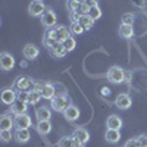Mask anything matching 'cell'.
<instances>
[{
	"mask_svg": "<svg viewBox=\"0 0 147 147\" xmlns=\"http://www.w3.org/2000/svg\"><path fill=\"white\" fill-rule=\"evenodd\" d=\"M78 141L74 138V136H66L59 140V147H75Z\"/></svg>",
	"mask_w": 147,
	"mask_h": 147,
	"instance_id": "obj_22",
	"label": "cell"
},
{
	"mask_svg": "<svg viewBox=\"0 0 147 147\" xmlns=\"http://www.w3.org/2000/svg\"><path fill=\"white\" fill-rule=\"evenodd\" d=\"M28 12L31 16H41L44 12H46V6L43 3V0H32L30 3Z\"/></svg>",
	"mask_w": 147,
	"mask_h": 147,
	"instance_id": "obj_6",
	"label": "cell"
},
{
	"mask_svg": "<svg viewBox=\"0 0 147 147\" xmlns=\"http://www.w3.org/2000/svg\"><path fill=\"white\" fill-rule=\"evenodd\" d=\"M121 138V134H119V129H109L106 131V141L109 143H118Z\"/></svg>",
	"mask_w": 147,
	"mask_h": 147,
	"instance_id": "obj_23",
	"label": "cell"
},
{
	"mask_svg": "<svg viewBox=\"0 0 147 147\" xmlns=\"http://www.w3.org/2000/svg\"><path fill=\"white\" fill-rule=\"evenodd\" d=\"M56 13H55V10L53 9H46V12L41 15V24H43V27H46V30H52L56 27Z\"/></svg>",
	"mask_w": 147,
	"mask_h": 147,
	"instance_id": "obj_4",
	"label": "cell"
},
{
	"mask_svg": "<svg viewBox=\"0 0 147 147\" xmlns=\"http://www.w3.org/2000/svg\"><path fill=\"white\" fill-rule=\"evenodd\" d=\"M131 103H132V100H131V97H129L128 94H119V96L116 97V100H115V105H116L119 109H122V110L129 109Z\"/></svg>",
	"mask_w": 147,
	"mask_h": 147,
	"instance_id": "obj_11",
	"label": "cell"
},
{
	"mask_svg": "<svg viewBox=\"0 0 147 147\" xmlns=\"http://www.w3.org/2000/svg\"><path fill=\"white\" fill-rule=\"evenodd\" d=\"M49 50H50V55H52L53 57H56V59L65 57V56H66V53H68V50L65 49L63 43H56L52 49H49Z\"/></svg>",
	"mask_w": 147,
	"mask_h": 147,
	"instance_id": "obj_10",
	"label": "cell"
},
{
	"mask_svg": "<svg viewBox=\"0 0 147 147\" xmlns=\"http://www.w3.org/2000/svg\"><path fill=\"white\" fill-rule=\"evenodd\" d=\"M35 116L38 121H49L52 116V110L49 109L47 106H41L40 109H37V112H35Z\"/></svg>",
	"mask_w": 147,
	"mask_h": 147,
	"instance_id": "obj_18",
	"label": "cell"
},
{
	"mask_svg": "<svg viewBox=\"0 0 147 147\" xmlns=\"http://www.w3.org/2000/svg\"><path fill=\"white\" fill-rule=\"evenodd\" d=\"M41 99H43V94H41V91L35 90V88L30 91V102H28V103H31V105H35V103H38Z\"/></svg>",
	"mask_w": 147,
	"mask_h": 147,
	"instance_id": "obj_27",
	"label": "cell"
},
{
	"mask_svg": "<svg viewBox=\"0 0 147 147\" xmlns=\"http://www.w3.org/2000/svg\"><path fill=\"white\" fill-rule=\"evenodd\" d=\"M127 78V71H124L121 66H112L107 71V80L112 84H121Z\"/></svg>",
	"mask_w": 147,
	"mask_h": 147,
	"instance_id": "obj_1",
	"label": "cell"
},
{
	"mask_svg": "<svg viewBox=\"0 0 147 147\" xmlns=\"http://www.w3.org/2000/svg\"><path fill=\"white\" fill-rule=\"evenodd\" d=\"M125 147H140V143H138V140H137V138H131V140H128V141H127Z\"/></svg>",
	"mask_w": 147,
	"mask_h": 147,
	"instance_id": "obj_36",
	"label": "cell"
},
{
	"mask_svg": "<svg viewBox=\"0 0 147 147\" xmlns=\"http://www.w3.org/2000/svg\"><path fill=\"white\" fill-rule=\"evenodd\" d=\"M34 85H35V81L30 77H18L15 80V87L19 90V91H31L34 90Z\"/></svg>",
	"mask_w": 147,
	"mask_h": 147,
	"instance_id": "obj_3",
	"label": "cell"
},
{
	"mask_svg": "<svg viewBox=\"0 0 147 147\" xmlns=\"http://www.w3.org/2000/svg\"><path fill=\"white\" fill-rule=\"evenodd\" d=\"M37 131H38L41 136H46L52 131V124L50 121H40L38 124H37Z\"/></svg>",
	"mask_w": 147,
	"mask_h": 147,
	"instance_id": "obj_20",
	"label": "cell"
},
{
	"mask_svg": "<svg viewBox=\"0 0 147 147\" xmlns=\"http://www.w3.org/2000/svg\"><path fill=\"white\" fill-rule=\"evenodd\" d=\"M30 138H31V134H30V131H28V129H25V128H22V129L16 128V132H15V140H16L18 143L24 144V143L30 141Z\"/></svg>",
	"mask_w": 147,
	"mask_h": 147,
	"instance_id": "obj_15",
	"label": "cell"
},
{
	"mask_svg": "<svg viewBox=\"0 0 147 147\" xmlns=\"http://www.w3.org/2000/svg\"><path fill=\"white\" fill-rule=\"evenodd\" d=\"M138 143H140V147H147V136L146 134H141L140 137H137Z\"/></svg>",
	"mask_w": 147,
	"mask_h": 147,
	"instance_id": "obj_35",
	"label": "cell"
},
{
	"mask_svg": "<svg viewBox=\"0 0 147 147\" xmlns=\"http://www.w3.org/2000/svg\"><path fill=\"white\" fill-rule=\"evenodd\" d=\"M16 100H18V93H15L12 88H5V90L2 91V102H3L5 105L12 106Z\"/></svg>",
	"mask_w": 147,
	"mask_h": 147,
	"instance_id": "obj_8",
	"label": "cell"
},
{
	"mask_svg": "<svg viewBox=\"0 0 147 147\" xmlns=\"http://www.w3.org/2000/svg\"><path fill=\"white\" fill-rule=\"evenodd\" d=\"M134 34V30H132V25H125V24H122L121 28H119V35L122 38H131Z\"/></svg>",
	"mask_w": 147,
	"mask_h": 147,
	"instance_id": "obj_24",
	"label": "cell"
},
{
	"mask_svg": "<svg viewBox=\"0 0 147 147\" xmlns=\"http://www.w3.org/2000/svg\"><path fill=\"white\" fill-rule=\"evenodd\" d=\"M106 125L109 129H121L122 128V119L118 115H110L106 121Z\"/></svg>",
	"mask_w": 147,
	"mask_h": 147,
	"instance_id": "obj_14",
	"label": "cell"
},
{
	"mask_svg": "<svg viewBox=\"0 0 147 147\" xmlns=\"http://www.w3.org/2000/svg\"><path fill=\"white\" fill-rule=\"evenodd\" d=\"M15 125V121H12V116L9 115H3L0 118V129L5 131V129H12V127Z\"/></svg>",
	"mask_w": 147,
	"mask_h": 147,
	"instance_id": "obj_19",
	"label": "cell"
},
{
	"mask_svg": "<svg viewBox=\"0 0 147 147\" xmlns=\"http://www.w3.org/2000/svg\"><path fill=\"white\" fill-rule=\"evenodd\" d=\"M38 49H37L35 44H27L25 47H24V56H25L27 59H35L37 56H38Z\"/></svg>",
	"mask_w": 147,
	"mask_h": 147,
	"instance_id": "obj_17",
	"label": "cell"
},
{
	"mask_svg": "<svg viewBox=\"0 0 147 147\" xmlns=\"http://www.w3.org/2000/svg\"><path fill=\"white\" fill-rule=\"evenodd\" d=\"M132 3L136 5V6H138V7H141V6H144L146 0H132Z\"/></svg>",
	"mask_w": 147,
	"mask_h": 147,
	"instance_id": "obj_39",
	"label": "cell"
},
{
	"mask_svg": "<svg viewBox=\"0 0 147 147\" xmlns=\"http://www.w3.org/2000/svg\"><path fill=\"white\" fill-rule=\"evenodd\" d=\"M47 32L50 34L57 43H63L66 38L71 37V30L68 27H63V25H57L52 30H47Z\"/></svg>",
	"mask_w": 147,
	"mask_h": 147,
	"instance_id": "obj_2",
	"label": "cell"
},
{
	"mask_svg": "<svg viewBox=\"0 0 147 147\" xmlns=\"http://www.w3.org/2000/svg\"><path fill=\"white\" fill-rule=\"evenodd\" d=\"M27 105H28V103H25V102H22V100L18 99L13 105H12V109H10V110H12L15 115H25V113H27V109H28Z\"/></svg>",
	"mask_w": 147,
	"mask_h": 147,
	"instance_id": "obj_16",
	"label": "cell"
},
{
	"mask_svg": "<svg viewBox=\"0 0 147 147\" xmlns=\"http://www.w3.org/2000/svg\"><path fill=\"white\" fill-rule=\"evenodd\" d=\"M75 147H84V144H80V143H78V144H77Z\"/></svg>",
	"mask_w": 147,
	"mask_h": 147,
	"instance_id": "obj_40",
	"label": "cell"
},
{
	"mask_svg": "<svg viewBox=\"0 0 147 147\" xmlns=\"http://www.w3.org/2000/svg\"><path fill=\"white\" fill-rule=\"evenodd\" d=\"M18 99L28 103L30 102V91H18Z\"/></svg>",
	"mask_w": 147,
	"mask_h": 147,
	"instance_id": "obj_34",
	"label": "cell"
},
{
	"mask_svg": "<svg viewBox=\"0 0 147 147\" xmlns=\"http://www.w3.org/2000/svg\"><path fill=\"white\" fill-rule=\"evenodd\" d=\"M0 140H2L3 143H9V141L12 140V132H10V129H5V131L0 132Z\"/></svg>",
	"mask_w": 147,
	"mask_h": 147,
	"instance_id": "obj_33",
	"label": "cell"
},
{
	"mask_svg": "<svg viewBox=\"0 0 147 147\" xmlns=\"http://www.w3.org/2000/svg\"><path fill=\"white\" fill-rule=\"evenodd\" d=\"M134 19H136V16L132 13H124L122 15V24H125V25H132Z\"/></svg>",
	"mask_w": 147,
	"mask_h": 147,
	"instance_id": "obj_32",
	"label": "cell"
},
{
	"mask_svg": "<svg viewBox=\"0 0 147 147\" xmlns=\"http://www.w3.org/2000/svg\"><path fill=\"white\" fill-rule=\"evenodd\" d=\"M13 121H15V127H16V128H19V129H22V128L28 129V128L32 125L31 118H30L27 113H25V115H16Z\"/></svg>",
	"mask_w": 147,
	"mask_h": 147,
	"instance_id": "obj_9",
	"label": "cell"
},
{
	"mask_svg": "<svg viewBox=\"0 0 147 147\" xmlns=\"http://www.w3.org/2000/svg\"><path fill=\"white\" fill-rule=\"evenodd\" d=\"M69 106L68 96H55L52 99V109L56 112H65Z\"/></svg>",
	"mask_w": 147,
	"mask_h": 147,
	"instance_id": "obj_5",
	"label": "cell"
},
{
	"mask_svg": "<svg viewBox=\"0 0 147 147\" xmlns=\"http://www.w3.org/2000/svg\"><path fill=\"white\" fill-rule=\"evenodd\" d=\"M63 115H65V118H66L68 121L74 122V121H77V119L80 118V109H78L77 106H74V105H69L68 109L63 112Z\"/></svg>",
	"mask_w": 147,
	"mask_h": 147,
	"instance_id": "obj_13",
	"label": "cell"
},
{
	"mask_svg": "<svg viewBox=\"0 0 147 147\" xmlns=\"http://www.w3.org/2000/svg\"><path fill=\"white\" fill-rule=\"evenodd\" d=\"M0 66H2L3 71L13 69V66H15V59H13V56H12L10 53H7V52H3L2 55H0Z\"/></svg>",
	"mask_w": 147,
	"mask_h": 147,
	"instance_id": "obj_7",
	"label": "cell"
},
{
	"mask_svg": "<svg viewBox=\"0 0 147 147\" xmlns=\"http://www.w3.org/2000/svg\"><path fill=\"white\" fill-rule=\"evenodd\" d=\"M72 136H74V138H75L80 144H85L90 140V134H88V131L85 128H77Z\"/></svg>",
	"mask_w": 147,
	"mask_h": 147,
	"instance_id": "obj_12",
	"label": "cell"
},
{
	"mask_svg": "<svg viewBox=\"0 0 147 147\" xmlns=\"http://www.w3.org/2000/svg\"><path fill=\"white\" fill-rule=\"evenodd\" d=\"M63 46H65V49L68 50V53L69 52H72V50H75V47H77V41H75V38L71 35L69 38H66L65 41H63Z\"/></svg>",
	"mask_w": 147,
	"mask_h": 147,
	"instance_id": "obj_29",
	"label": "cell"
},
{
	"mask_svg": "<svg viewBox=\"0 0 147 147\" xmlns=\"http://www.w3.org/2000/svg\"><path fill=\"white\" fill-rule=\"evenodd\" d=\"M81 5L82 2H80V0H66V7L69 12H77L81 9Z\"/></svg>",
	"mask_w": 147,
	"mask_h": 147,
	"instance_id": "obj_28",
	"label": "cell"
},
{
	"mask_svg": "<svg viewBox=\"0 0 147 147\" xmlns=\"http://www.w3.org/2000/svg\"><path fill=\"white\" fill-rule=\"evenodd\" d=\"M84 31H85V30H84V27L81 25L80 22H72V25H71V32L80 35V34H82Z\"/></svg>",
	"mask_w": 147,
	"mask_h": 147,
	"instance_id": "obj_31",
	"label": "cell"
},
{
	"mask_svg": "<svg viewBox=\"0 0 147 147\" xmlns=\"http://www.w3.org/2000/svg\"><path fill=\"white\" fill-rule=\"evenodd\" d=\"M57 41L53 38V37L49 34V32H46V35H44V38H43V44H44V47H47V49H52L55 44H56Z\"/></svg>",
	"mask_w": 147,
	"mask_h": 147,
	"instance_id": "obj_30",
	"label": "cell"
},
{
	"mask_svg": "<svg viewBox=\"0 0 147 147\" xmlns=\"http://www.w3.org/2000/svg\"><path fill=\"white\" fill-rule=\"evenodd\" d=\"M46 81H35V85H34V88L35 90H38V91H43V88L46 87Z\"/></svg>",
	"mask_w": 147,
	"mask_h": 147,
	"instance_id": "obj_37",
	"label": "cell"
},
{
	"mask_svg": "<svg viewBox=\"0 0 147 147\" xmlns=\"http://www.w3.org/2000/svg\"><path fill=\"white\" fill-rule=\"evenodd\" d=\"M80 24H81V25L84 27V30L85 31H88V30H91L93 27H94V21L87 15V13H85V15H82L81 18H80V21H78Z\"/></svg>",
	"mask_w": 147,
	"mask_h": 147,
	"instance_id": "obj_25",
	"label": "cell"
},
{
	"mask_svg": "<svg viewBox=\"0 0 147 147\" xmlns=\"http://www.w3.org/2000/svg\"><path fill=\"white\" fill-rule=\"evenodd\" d=\"M87 15L93 19V21H97V19H100L102 18V9L99 7V5H96V6H91L87 12Z\"/></svg>",
	"mask_w": 147,
	"mask_h": 147,
	"instance_id": "obj_26",
	"label": "cell"
},
{
	"mask_svg": "<svg viewBox=\"0 0 147 147\" xmlns=\"http://www.w3.org/2000/svg\"><path fill=\"white\" fill-rule=\"evenodd\" d=\"M41 94H43V99H53V97L56 96V88H55V85L53 84H46V87L43 88V91H41Z\"/></svg>",
	"mask_w": 147,
	"mask_h": 147,
	"instance_id": "obj_21",
	"label": "cell"
},
{
	"mask_svg": "<svg viewBox=\"0 0 147 147\" xmlns=\"http://www.w3.org/2000/svg\"><path fill=\"white\" fill-rule=\"evenodd\" d=\"M84 3L87 5L88 7H91V6H96L97 5V0H84Z\"/></svg>",
	"mask_w": 147,
	"mask_h": 147,
	"instance_id": "obj_38",
	"label": "cell"
}]
</instances>
